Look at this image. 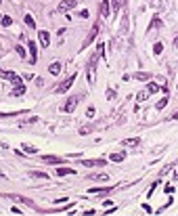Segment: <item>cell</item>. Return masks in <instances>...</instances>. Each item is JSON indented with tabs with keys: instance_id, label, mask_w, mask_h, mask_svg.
Masks as SVG:
<instances>
[{
	"instance_id": "obj_10",
	"label": "cell",
	"mask_w": 178,
	"mask_h": 216,
	"mask_svg": "<svg viewBox=\"0 0 178 216\" xmlns=\"http://www.w3.org/2000/svg\"><path fill=\"white\" fill-rule=\"evenodd\" d=\"M122 145H124V147H138V145H141V136H134V139H124V141H122Z\"/></svg>"
},
{
	"instance_id": "obj_28",
	"label": "cell",
	"mask_w": 178,
	"mask_h": 216,
	"mask_svg": "<svg viewBox=\"0 0 178 216\" xmlns=\"http://www.w3.org/2000/svg\"><path fill=\"white\" fill-rule=\"evenodd\" d=\"M32 176H38V179H48L46 172H32Z\"/></svg>"
},
{
	"instance_id": "obj_21",
	"label": "cell",
	"mask_w": 178,
	"mask_h": 216,
	"mask_svg": "<svg viewBox=\"0 0 178 216\" xmlns=\"http://www.w3.org/2000/svg\"><path fill=\"white\" fill-rule=\"evenodd\" d=\"M111 162H124V157H126V153H111Z\"/></svg>"
},
{
	"instance_id": "obj_15",
	"label": "cell",
	"mask_w": 178,
	"mask_h": 216,
	"mask_svg": "<svg viewBox=\"0 0 178 216\" xmlns=\"http://www.w3.org/2000/svg\"><path fill=\"white\" fill-rule=\"evenodd\" d=\"M61 67H63V65H61L59 61H55V63H50V67H48V72L52 73V76H57V73H61Z\"/></svg>"
},
{
	"instance_id": "obj_2",
	"label": "cell",
	"mask_w": 178,
	"mask_h": 216,
	"mask_svg": "<svg viewBox=\"0 0 178 216\" xmlns=\"http://www.w3.org/2000/svg\"><path fill=\"white\" fill-rule=\"evenodd\" d=\"M80 99H82V96H80V95H78V96H69V99H67V101H65V103L61 105V111H65V113H71L73 109L78 107V103H80Z\"/></svg>"
},
{
	"instance_id": "obj_6",
	"label": "cell",
	"mask_w": 178,
	"mask_h": 216,
	"mask_svg": "<svg viewBox=\"0 0 178 216\" xmlns=\"http://www.w3.org/2000/svg\"><path fill=\"white\" fill-rule=\"evenodd\" d=\"M99 27H101V25H99V23H95V27L90 29V34H88V38L84 40V46H88V44H90V42H92V40L96 38V34H99Z\"/></svg>"
},
{
	"instance_id": "obj_36",
	"label": "cell",
	"mask_w": 178,
	"mask_h": 216,
	"mask_svg": "<svg viewBox=\"0 0 178 216\" xmlns=\"http://www.w3.org/2000/svg\"><path fill=\"white\" fill-rule=\"evenodd\" d=\"M174 46H176V48H178V36H176V38H174Z\"/></svg>"
},
{
	"instance_id": "obj_27",
	"label": "cell",
	"mask_w": 178,
	"mask_h": 216,
	"mask_svg": "<svg viewBox=\"0 0 178 216\" xmlns=\"http://www.w3.org/2000/svg\"><path fill=\"white\" fill-rule=\"evenodd\" d=\"M2 25H4V27L13 25V19H11V17H2Z\"/></svg>"
},
{
	"instance_id": "obj_5",
	"label": "cell",
	"mask_w": 178,
	"mask_h": 216,
	"mask_svg": "<svg viewBox=\"0 0 178 216\" xmlns=\"http://www.w3.org/2000/svg\"><path fill=\"white\" fill-rule=\"evenodd\" d=\"M105 159H82V166L86 168H95V166H105Z\"/></svg>"
},
{
	"instance_id": "obj_23",
	"label": "cell",
	"mask_w": 178,
	"mask_h": 216,
	"mask_svg": "<svg viewBox=\"0 0 178 216\" xmlns=\"http://www.w3.org/2000/svg\"><path fill=\"white\" fill-rule=\"evenodd\" d=\"M23 19H25V23H27V27H32V29H34V27H36V21H34V19H32V15H25Z\"/></svg>"
},
{
	"instance_id": "obj_20",
	"label": "cell",
	"mask_w": 178,
	"mask_h": 216,
	"mask_svg": "<svg viewBox=\"0 0 178 216\" xmlns=\"http://www.w3.org/2000/svg\"><path fill=\"white\" fill-rule=\"evenodd\" d=\"M147 88H149V92L153 95V92H157V90H161V84H157V82H151V84L147 86Z\"/></svg>"
},
{
	"instance_id": "obj_24",
	"label": "cell",
	"mask_w": 178,
	"mask_h": 216,
	"mask_svg": "<svg viewBox=\"0 0 178 216\" xmlns=\"http://www.w3.org/2000/svg\"><path fill=\"white\" fill-rule=\"evenodd\" d=\"M161 50H164V44H161V42H155L153 44V53L155 55H161Z\"/></svg>"
},
{
	"instance_id": "obj_33",
	"label": "cell",
	"mask_w": 178,
	"mask_h": 216,
	"mask_svg": "<svg viewBox=\"0 0 178 216\" xmlns=\"http://www.w3.org/2000/svg\"><path fill=\"white\" fill-rule=\"evenodd\" d=\"M15 50H17V53H19L21 57H25V50H23V46H17V48H15Z\"/></svg>"
},
{
	"instance_id": "obj_17",
	"label": "cell",
	"mask_w": 178,
	"mask_h": 216,
	"mask_svg": "<svg viewBox=\"0 0 178 216\" xmlns=\"http://www.w3.org/2000/svg\"><path fill=\"white\" fill-rule=\"evenodd\" d=\"M101 17H109V2H107V0H103V2H101Z\"/></svg>"
},
{
	"instance_id": "obj_34",
	"label": "cell",
	"mask_w": 178,
	"mask_h": 216,
	"mask_svg": "<svg viewBox=\"0 0 178 216\" xmlns=\"http://www.w3.org/2000/svg\"><path fill=\"white\" fill-rule=\"evenodd\" d=\"M80 17H82V19H88V11H86V9H84V11H80Z\"/></svg>"
},
{
	"instance_id": "obj_29",
	"label": "cell",
	"mask_w": 178,
	"mask_h": 216,
	"mask_svg": "<svg viewBox=\"0 0 178 216\" xmlns=\"http://www.w3.org/2000/svg\"><path fill=\"white\" fill-rule=\"evenodd\" d=\"M95 113H96V109H95V107H88V109H86V118H92Z\"/></svg>"
},
{
	"instance_id": "obj_4",
	"label": "cell",
	"mask_w": 178,
	"mask_h": 216,
	"mask_svg": "<svg viewBox=\"0 0 178 216\" xmlns=\"http://www.w3.org/2000/svg\"><path fill=\"white\" fill-rule=\"evenodd\" d=\"M38 38H40V46H42V48H48V44H50V34H48V32H44V29H40Z\"/></svg>"
},
{
	"instance_id": "obj_30",
	"label": "cell",
	"mask_w": 178,
	"mask_h": 216,
	"mask_svg": "<svg viewBox=\"0 0 178 216\" xmlns=\"http://www.w3.org/2000/svg\"><path fill=\"white\" fill-rule=\"evenodd\" d=\"M157 185H159V180H155L153 185H151V189H149V193H147V195H149V197H151V195H153V191H155V189H157Z\"/></svg>"
},
{
	"instance_id": "obj_25",
	"label": "cell",
	"mask_w": 178,
	"mask_h": 216,
	"mask_svg": "<svg viewBox=\"0 0 178 216\" xmlns=\"http://www.w3.org/2000/svg\"><path fill=\"white\" fill-rule=\"evenodd\" d=\"M23 111H11V113H0V118H13V116H19Z\"/></svg>"
},
{
	"instance_id": "obj_7",
	"label": "cell",
	"mask_w": 178,
	"mask_h": 216,
	"mask_svg": "<svg viewBox=\"0 0 178 216\" xmlns=\"http://www.w3.org/2000/svg\"><path fill=\"white\" fill-rule=\"evenodd\" d=\"M42 162H44V164H63L65 159L59 157V155H44V157H42Z\"/></svg>"
},
{
	"instance_id": "obj_31",
	"label": "cell",
	"mask_w": 178,
	"mask_h": 216,
	"mask_svg": "<svg viewBox=\"0 0 178 216\" xmlns=\"http://www.w3.org/2000/svg\"><path fill=\"white\" fill-rule=\"evenodd\" d=\"M142 210H145L147 214H151V212H153V208H151V206H149V204H142Z\"/></svg>"
},
{
	"instance_id": "obj_9",
	"label": "cell",
	"mask_w": 178,
	"mask_h": 216,
	"mask_svg": "<svg viewBox=\"0 0 178 216\" xmlns=\"http://www.w3.org/2000/svg\"><path fill=\"white\" fill-rule=\"evenodd\" d=\"M4 197H9V199H15V202H23V204H27L29 208H36L32 199H27V197H21V195H4Z\"/></svg>"
},
{
	"instance_id": "obj_1",
	"label": "cell",
	"mask_w": 178,
	"mask_h": 216,
	"mask_svg": "<svg viewBox=\"0 0 178 216\" xmlns=\"http://www.w3.org/2000/svg\"><path fill=\"white\" fill-rule=\"evenodd\" d=\"M103 50H105V44H99L96 50L92 53L90 61H88V72H86V73H88V84H95V82H96V63H99V59L105 55Z\"/></svg>"
},
{
	"instance_id": "obj_13",
	"label": "cell",
	"mask_w": 178,
	"mask_h": 216,
	"mask_svg": "<svg viewBox=\"0 0 178 216\" xmlns=\"http://www.w3.org/2000/svg\"><path fill=\"white\" fill-rule=\"evenodd\" d=\"M25 90H27V88H25V84H19V86H15V88H13L11 95H13V96H23Z\"/></svg>"
},
{
	"instance_id": "obj_11",
	"label": "cell",
	"mask_w": 178,
	"mask_h": 216,
	"mask_svg": "<svg viewBox=\"0 0 178 216\" xmlns=\"http://www.w3.org/2000/svg\"><path fill=\"white\" fill-rule=\"evenodd\" d=\"M153 76L149 72H138V73H134V80H138V82H149Z\"/></svg>"
},
{
	"instance_id": "obj_32",
	"label": "cell",
	"mask_w": 178,
	"mask_h": 216,
	"mask_svg": "<svg viewBox=\"0 0 178 216\" xmlns=\"http://www.w3.org/2000/svg\"><path fill=\"white\" fill-rule=\"evenodd\" d=\"M151 27H161V21H159V19L155 17V19H153V23H151Z\"/></svg>"
},
{
	"instance_id": "obj_8",
	"label": "cell",
	"mask_w": 178,
	"mask_h": 216,
	"mask_svg": "<svg viewBox=\"0 0 178 216\" xmlns=\"http://www.w3.org/2000/svg\"><path fill=\"white\" fill-rule=\"evenodd\" d=\"M75 4H78V0H63L57 9H59V11H69V9H73V6H75Z\"/></svg>"
},
{
	"instance_id": "obj_14",
	"label": "cell",
	"mask_w": 178,
	"mask_h": 216,
	"mask_svg": "<svg viewBox=\"0 0 178 216\" xmlns=\"http://www.w3.org/2000/svg\"><path fill=\"white\" fill-rule=\"evenodd\" d=\"M57 176H67V174H75V168H57Z\"/></svg>"
},
{
	"instance_id": "obj_18",
	"label": "cell",
	"mask_w": 178,
	"mask_h": 216,
	"mask_svg": "<svg viewBox=\"0 0 178 216\" xmlns=\"http://www.w3.org/2000/svg\"><path fill=\"white\" fill-rule=\"evenodd\" d=\"M88 179H90V180H109V174H105V172H99V174H90Z\"/></svg>"
},
{
	"instance_id": "obj_19",
	"label": "cell",
	"mask_w": 178,
	"mask_h": 216,
	"mask_svg": "<svg viewBox=\"0 0 178 216\" xmlns=\"http://www.w3.org/2000/svg\"><path fill=\"white\" fill-rule=\"evenodd\" d=\"M27 46H29V50H32V63H36V53H38V44H36L34 40H32V42H29Z\"/></svg>"
},
{
	"instance_id": "obj_12",
	"label": "cell",
	"mask_w": 178,
	"mask_h": 216,
	"mask_svg": "<svg viewBox=\"0 0 178 216\" xmlns=\"http://www.w3.org/2000/svg\"><path fill=\"white\" fill-rule=\"evenodd\" d=\"M21 151H23V153H27V155H36V153H38V149H36L34 145H27V143H23Z\"/></svg>"
},
{
	"instance_id": "obj_3",
	"label": "cell",
	"mask_w": 178,
	"mask_h": 216,
	"mask_svg": "<svg viewBox=\"0 0 178 216\" xmlns=\"http://www.w3.org/2000/svg\"><path fill=\"white\" fill-rule=\"evenodd\" d=\"M73 82H75V73H73V76H69L67 80H63V82H61V84L55 88V92H57V95H63V92H67L71 86H73Z\"/></svg>"
},
{
	"instance_id": "obj_35",
	"label": "cell",
	"mask_w": 178,
	"mask_h": 216,
	"mask_svg": "<svg viewBox=\"0 0 178 216\" xmlns=\"http://www.w3.org/2000/svg\"><path fill=\"white\" fill-rule=\"evenodd\" d=\"M172 120H178V111H176V113H172Z\"/></svg>"
},
{
	"instance_id": "obj_26",
	"label": "cell",
	"mask_w": 178,
	"mask_h": 216,
	"mask_svg": "<svg viewBox=\"0 0 178 216\" xmlns=\"http://www.w3.org/2000/svg\"><path fill=\"white\" fill-rule=\"evenodd\" d=\"M168 101H170L168 96H166V99H161V101L157 103V109H164V107H166V105H168Z\"/></svg>"
},
{
	"instance_id": "obj_22",
	"label": "cell",
	"mask_w": 178,
	"mask_h": 216,
	"mask_svg": "<svg viewBox=\"0 0 178 216\" xmlns=\"http://www.w3.org/2000/svg\"><path fill=\"white\" fill-rule=\"evenodd\" d=\"M107 191H111V187H92L90 189V193H107Z\"/></svg>"
},
{
	"instance_id": "obj_16",
	"label": "cell",
	"mask_w": 178,
	"mask_h": 216,
	"mask_svg": "<svg viewBox=\"0 0 178 216\" xmlns=\"http://www.w3.org/2000/svg\"><path fill=\"white\" fill-rule=\"evenodd\" d=\"M149 96H151V92H149V88H145V90H141V92L136 95V101H138V103H142V101H147Z\"/></svg>"
}]
</instances>
